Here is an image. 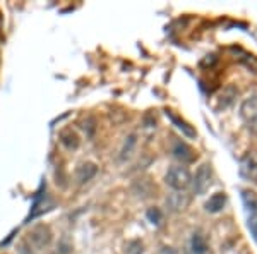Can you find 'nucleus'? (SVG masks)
Here are the masks:
<instances>
[{"instance_id":"2","label":"nucleus","mask_w":257,"mask_h":254,"mask_svg":"<svg viewBox=\"0 0 257 254\" xmlns=\"http://www.w3.org/2000/svg\"><path fill=\"white\" fill-rule=\"evenodd\" d=\"M192 184L196 194H206V191L213 184V168H211L209 163H202L199 166L196 176H194Z\"/></svg>"},{"instance_id":"16","label":"nucleus","mask_w":257,"mask_h":254,"mask_svg":"<svg viewBox=\"0 0 257 254\" xmlns=\"http://www.w3.org/2000/svg\"><path fill=\"white\" fill-rule=\"evenodd\" d=\"M148 220L151 223L158 225L161 222V211L158 210V208H151V210H148Z\"/></svg>"},{"instance_id":"10","label":"nucleus","mask_w":257,"mask_h":254,"mask_svg":"<svg viewBox=\"0 0 257 254\" xmlns=\"http://www.w3.org/2000/svg\"><path fill=\"white\" fill-rule=\"evenodd\" d=\"M189 196L187 194H182V193H173L170 198L167 199L168 206L172 208L173 211H184L185 208L189 205Z\"/></svg>"},{"instance_id":"7","label":"nucleus","mask_w":257,"mask_h":254,"mask_svg":"<svg viewBox=\"0 0 257 254\" xmlns=\"http://www.w3.org/2000/svg\"><path fill=\"white\" fill-rule=\"evenodd\" d=\"M173 155L178 160L184 161V163H190V161L196 160V151L185 143H177L175 148H173Z\"/></svg>"},{"instance_id":"12","label":"nucleus","mask_w":257,"mask_h":254,"mask_svg":"<svg viewBox=\"0 0 257 254\" xmlns=\"http://www.w3.org/2000/svg\"><path fill=\"white\" fill-rule=\"evenodd\" d=\"M60 141H62V144L69 149H76L77 146H79V137H77V134L72 131V129H65V131H62L60 132Z\"/></svg>"},{"instance_id":"9","label":"nucleus","mask_w":257,"mask_h":254,"mask_svg":"<svg viewBox=\"0 0 257 254\" xmlns=\"http://www.w3.org/2000/svg\"><path fill=\"white\" fill-rule=\"evenodd\" d=\"M242 201H243V206H245L247 213L250 215V218L257 216V194L254 191H242Z\"/></svg>"},{"instance_id":"8","label":"nucleus","mask_w":257,"mask_h":254,"mask_svg":"<svg viewBox=\"0 0 257 254\" xmlns=\"http://www.w3.org/2000/svg\"><path fill=\"white\" fill-rule=\"evenodd\" d=\"M165 114H167V117H168L170 120H172L173 124H175L177 129H180L182 134H184V136H187V137H196V136H197V132L194 131V129L190 127L184 119H180V117H178V115L173 114L172 110H165Z\"/></svg>"},{"instance_id":"13","label":"nucleus","mask_w":257,"mask_h":254,"mask_svg":"<svg viewBox=\"0 0 257 254\" xmlns=\"http://www.w3.org/2000/svg\"><path fill=\"white\" fill-rule=\"evenodd\" d=\"M237 97V90H235V86H226L225 90H223V93L219 95V105L218 108H226L228 105H230L231 102H233V98Z\"/></svg>"},{"instance_id":"3","label":"nucleus","mask_w":257,"mask_h":254,"mask_svg":"<svg viewBox=\"0 0 257 254\" xmlns=\"http://www.w3.org/2000/svg\"><path fill=\"white\" fill-rule=\"evenodd\" d=\"M240 174L243 179L257 182V151H252L240 163Z\"/></svg>"},{"instance_id":"14","label":"nucleus","mask_w":257,"mask_h":254,"mask_svg":"<svg viewBox=\"0 0 257 254\" xmlns=\"http://www.w3.org/2000/svg\"><path fill=\"white\" fill-rule=\"evenodd\" d=\"M45 196L43 194H40L38 198H36V201H35V205H33V210H31V213H30V216H28V222H30L31 218H35V216H38L40 213H43V211H47L48 208H47V205H45Z\"/></svg>"},{"instance_id":"17","label":"nucleus","mask_w":257,"mask_h":254,"mask_svg":"<svg viewBox=\"0 0 257 254\" xmlns=\"http://www.w3.org/2000/svg\"><path fill=\"white\" fill-rule=\"evenodd\" d=\"M248 228H250L252 235H254V239L257 240V216H254V218H248Z\"/></svg>"},{"instance_id":"15","label":"nucleus","mask_w":257,"mask_h":254,"mask_svg":"<svg viewBox=\"0 0 257 254\" xmlns=\"http://www.w3.org/2000/svg\"><path fill=\"white\" fill-rule=\"evenodd\" d=\"M242 62L252 70V72H257V57L255 55H248V53H243Z\"/></svg>"},{"instance_id":"4","label":"nucleus","mask_w":257,"mask_h":254,"mask_svg":"<svg viewBox=\"0 0 257 254\" xmlns=\"http://www.w3.org/2000/svg\"><path fill=\"white\" fill-rule=\"evenodd\" d=\"M240 115L245 120L248 126H254L257 122V95H252L248 97L245 102L240 107Z\"/></svg>"},{"instance_id":"11","label":"nucleus","mask_w":257,"mask_h":254,"mask_svg":"<svg viewBox=\"0 0 257 254\" xmlns=\"http://www.w3.org/2000/svg\"><path fill=\"white\" fill-rule=\"evenodd\" d=\"M96 172H98V168H96V165L94 163H82L79 168H77V181L81 182V184H84V182H88L91 181L94 176H96Z\"/></svg>"},{"instance_id":"1","label":"nucleus","mask_w":257,"mask_h":254,"mask_svg":"<svg viewBox=\"0 0 257 254\" xmlns=\"http://www.w3.org/2000/svg\"><path fill=\"white\" fill-rule=\"evenodd\" d=\"M167 184L175 191H184L192 184V177L185 166L175 165L167 172Z\"/></svg>"},{"instance_id":"6","label":"nucleus","mask_w":257,"mask_h":254,"mask_svg":"<svg viewBox=\"0 0 257 254\" xmlns=\"http://www.w3.org/2000/svg\"><path fill=\"white\" fill-rule=\"evenodd\" d=\"M225 206H226V194L225 193L213 194L204 205L206 211H209V213H219V211H223Z\"/></svg>"},{"instance_id":"5","label":"nucleus","mask_w":257,"mask_h":254,"mask_svg":"<svg viewBox=\"0 0 257 254\" xmlns=\"http://www.w3.org/2000/svg\"><path fill=\"white\" fill-rule=\"evenodd\" d=\"M185 254H209V245L204 237L201 234H192L185 247Z\"/></svg>"}]
</instances>
